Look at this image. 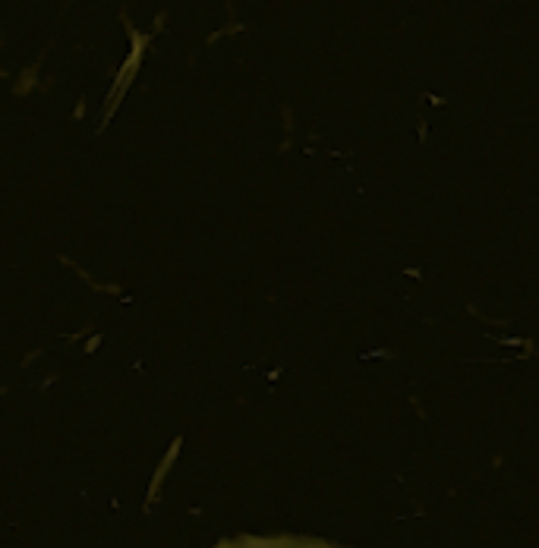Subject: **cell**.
Segmentation results:
<instances>
[{"mask_svg": "<svg viewBox=\"0 0 539 548\" xmlns=\"http://www.w3.org/2000/svg\"><path fill=\"white\" fill-rule=\"evenodd\" d=\"M281 114H284V133L290 136V133H293V114H290V107H284Z\"/></svg>", "mask_w": 539, "mask_h": 548, "instance_id": "cell-5", "label": "cell"}, {"mask_svg": "<svg viewBox=\"0 0 539 548\" xmlns=\"http://www.w3.org/2000/svg\"><path fill=\"white\" fill-rule=\"evenodd\" d=\"M218 548H335L322 539H293V536H281V539H262V536H240L234 542H221Z\"/></svg>", "mask_w": 539, "mask_h": 548, "instance_id": "cell-2", "label": "cell"}, {"mask_svg": "<svg viewBox=\"0 0 539 548\" xmlns=\"http://www.w3.org/2000/svg\"><path fill=\"white\" fill-rule=\"evenodd\" d=\"M82 114H85V101H79V104H76V111H73V117H76V120H79Z\"/></svg>", "mask_w": 539, "mask_h": 548, "instance_id": "cell-6", "label": "cell"}, {"mask_svg": "<svg viewBox=\"0 0 539 548\" xmlns=\"http://www.w3.org/2000/svg\"><path fill=\"white\" fill-rule=\"evenodd\" d=\"M123 26H126V32L133 35V51H130V57H126V63L120 66V76H117V82H114V88H111V104H108V117L117 111V101H120V95H123V88L133 82V76H136V69H139V63H142V51H145V44L151 41V32H136L133 26H130V19H126V13H123Z\"/></svg>", "mask_w": 539, "mask_h": 548, "instance_id": "cell-1", "label": "cell"}, {"mask_svg": "<svg viewBox=\"0 0 539 548\" xmlns=\"http://www.w3.org/2000/svg\"><path fill=\"white\" fill-rule=\"evenodd\" d=\"M180 444L183 441H173L170 444V451H167V457L161 460V466H158V472H155V479H151V485H148V501H158V491H161V485H164V479H167V472H170V466H173V460H177V454H180Z\"/></svg>", "mask_w": 539, "mask_h": 548, "instance_id": "cell-3", "label": "cell"}, {"mask_svg": "<svg viewBox=\"0 0 539 548\" xmlns=\"http://www.w3.org/2000/svg\"><path fill=\"white\" fill-rule=\"evenodd\" d=\"M38 66H41V57H38V60H35L32 66H29V69H22V76H19V82L13 85V92H16L19 98H22V95H29V92L35 88V76H38Z\"/></svg>", "mask_w": 539, "mask_h": 548, "instance_id": "cell-4", "label": "cell"}]
</instances>
